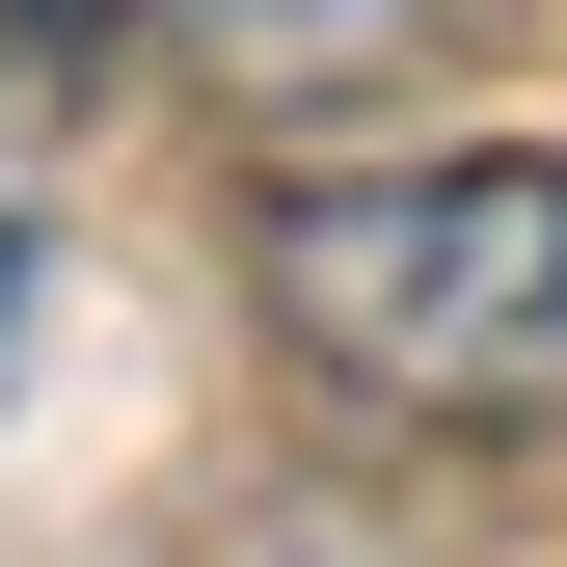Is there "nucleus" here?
<instances>
[{
  "label": "nucleus",
  "mask_w": 567,
  "mask_h": 567,
  "mask_svg": "<svg viewBox=\"0 0 567 567\" xmlns=\"http://www.w3.org/2000/svg\"><path fill=\"white\" fill-rule=\"evenodd\" d=\"M270 324L405 433H567V163L460 135V163H298L244 217Z\"/></svg>",
  "instance_id": "obj_1"
},
{
  "label": "nucleus",
  "mask_w": 567,
  "mask_h": 567,
  "mask_svg": "<svg viewBox=\"0 0 567 567\" xmlns=\"http://www.w3.org/2000/svg\"><path fill=\"white\" fill-rule=\"evenodd\" d=\"M109 28H135V0H0V109H28L54 54H109Z\"/></svg>",
  "instance_id": "obj_2"
}]
</instances>
